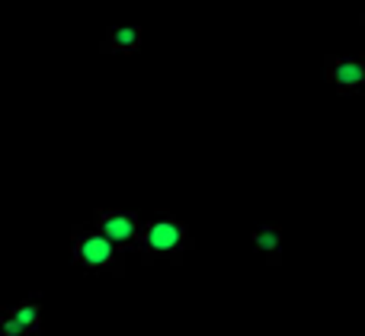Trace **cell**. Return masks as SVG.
I'll return each mask as SVG.
<instances>
[{
    "mask_svg": "<svg viewBox=\"0 0 365 336\" xmlns=\"http://www.w3.org/2000/svg\"><path fill=\"white\" fill-rule=\"evenodd\" d=\"M93 228H100L119 250H132V247L138 250L145 221L135 211H125V209H100L93 215Z\"/></svg>",
    "mask_w": 365,
    "mask_h": 336,
    "instance_id": "cell-3",
    "label": "cell"
},
{
    "mask_svg": "<svg viewBox=\"0 0 365 336\" xmlns=\"http://www.w3.org/2000/svg\"><path fill=\"white\" fill-rule=\"evenodd\" d=\"M327 80L334 83L340 93H359L365 87V58L362 55H330L324 61Z\"/></svg>",
    "mask_w": 365,
    "mask_h": 336,
    "instance_id": "cell-5",
    "label": "cell"
},
{
    "mask_svg": "<svg viewBox=\"0 0 365 336\" xmlns=\"http://www.w3.org/2000/svg\"><path fill=\"white\" fill-rule=\"evenodd\" d=\"M362 26H365V13H362Z\"/></svg>",
    "mask_w": 365,
    "mask_h": 336,
    "instance_id": "cell-8",
    "label": "cell"
},
{
    "mask_svg": "<svg viewBox=\"0 0 365 336\" xmlns=\"http://www.w3.org/2000/svg\"><path fill=\"white\" fill-rule=\"evenodd\" d=\"M189 250V228L173 215H154L141 228L138 253L145 260H170L177 263Z\"/></svg>",
    "mask_w": 365,
    "mask_h": 336,
    "instance_id": "cell-1",
    "label": "cell"
},
{
    "mask_svg": "<svg viewBox=\"0 0 365 336\" xmlns=\"http://www.w3.org/2000/svg\"><path fill=\"white\" fill-rule=\"evenodd\" d=\"M42 333V298H29L0 311V336H38Z\"/></svg>",
    "mask_w": 365,
    "mask_h": 336,
    "instance_id": "cell-4",
    "label": "cell"
},
{
    "mask_svg": "<svg viewBox=\"0 0 365 336\" xmlns=\"http://www.w3.org/2000/svg\"><path fill=\"white\" fill-rule=\"evenodd\" d=\"M145 42V29L141 26H109L103 32V55H135Z\"/></svg>",
    "mask_w": 365,
    "mask_h": 336,
    "instance_id": "cell-6",
    "label": "cell"
},
{
    "mask_svg": "<svg viewBox=\"0 0 365 336\" xmlns=\"http://www.w3.org/2000/svg\"><path fill=\"white\" fill-rule=\"evenodd\" d=\"M250 241L269 263H276L279 253H282V228L279 224H259V228H253Z\"/></svg>",
    "mask_w": 365,
    "mask_h": 336,
    "instance_id": "cell-7",
    "label": "cell"
},
{
    "mask_svg": "<svg viewBox=\"0 0 365 336\" xmlns=\"http://www.w3.org/2000/svg\"><path fill=\"white\" fill-rule=\"evenodd\" d=\"M71 260L87 273H109V269L122 266V250L100 228L81 224L71 231Z\"/></svg>",
    "mask_w": 365,
    "mask_h": 336,
    "instance_id": "cell-2",
    "label": "cell"
}]
</instances>
